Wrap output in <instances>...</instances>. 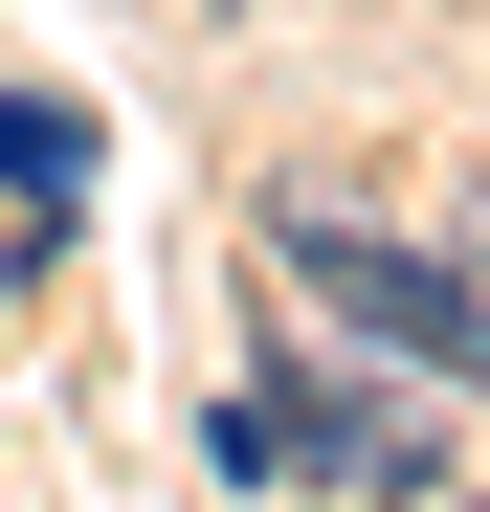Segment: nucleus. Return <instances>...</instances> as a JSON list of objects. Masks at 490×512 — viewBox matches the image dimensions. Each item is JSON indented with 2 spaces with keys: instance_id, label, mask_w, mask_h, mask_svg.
Listing matches in <instances>:
<instances>
[{
  "instance_id": "f257e3e1",
  "label": "nucleus",
  "mask_w": 490,
  "mask_h": 512,
  "mask_svg": "<svg viewBox=\"0 0 490 512\" xmlns=\"http://www.w3.org/2000/svg\"><path fill=\"white\" fill-rule=\"evenodd\" d=\"M268 245H290V290H312V312H357L379 357H424V379L490 401V290H468V268H424V245H379V223H335V201H290Z\"/></svg>"
},
{
  "instance_id": "f03ea898",
  "label": "nucleus",
  "mask_w": 490,
  "mask_h": 512,
  "mask_svg": "<svg viewBox=\"0 0 490 512\" xmlns=\"http://www.w3.org/2000/svg\"><path fill=\"white\" fill-rule=\"evenodd\" d=\"M201 446H223L245 490H335V468H401V446H379V401H357V379H312V357L223 379V423H201Z\"/></svg>"
},
{
  "instance_id": "7ed1b4c3",
  "label": "nucleus",
  "mask_w": 490,
  "mask_h": 512,
  "mask_svg": "<svg viewBox=\"0 0 490 512\" xmlns=\"http://www.w3.org/2000/svg\"><path fill=\"white\" fill-rule=\"evenodd\" d=\"M0 201H90V112L67 90H0Z\"/></svg>"
},
{
  "instance_id": "20e7f679",
  "label": "nucleus",
  "mask_w": 490,
  "mask_h": 512,
  "mask_svg": "<svg viewBox=\"0 0 490 512\" xmlns=\"http://www.w3.org/2000/svg\"><path fill=\"white\" fill-rule=\"evenodd\" d=\"M0 290H23V245H0Z\"/></svg>"
}]
</instances>
